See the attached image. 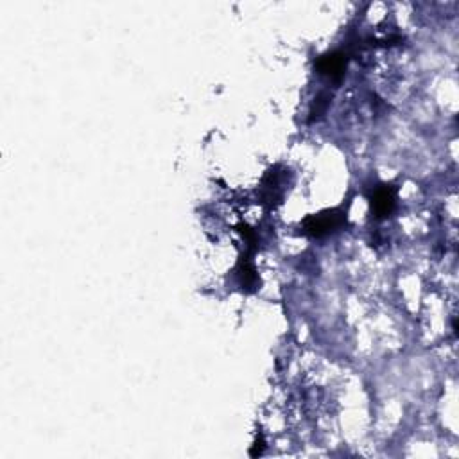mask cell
<instances>
[{"instance_id": "3957f363", "label": "cell", "mask_w": 459, "mask_h": 459, "mask_svg": "<svg viewBox=\"0 0 459 459\" xmlns=\"http://www.w3.org/2000/svg\"><path fill=\"white\" fill-rule=\"evenodd\" d=\"M395 189L391 187H381L374 192L371 196V208L375 212V217L382 219V217H388L393 212L395 208Z\"/></svg>"}, {"instance_id": "5b68a950", "label": "cell", "mask_w": 459, "mask_h": 459, "mask_svg": "<svg viewBox=\"0 0 459 459\" xmlns=\"http://www.w3.org/2000/svg\"><path fill=\"white\" fill-rule=\"evenodd\" d=\"M327 106H329V97H327L325 94H321L320 97L316 99V102H314V108H313V111H310V115H313V117H310V118L320 117V115L325 111Z\"/></svg>"}, {"instance_id": "7a4b0ae2", "label": "cell", "mask_w": 459, "mask_h": 459, "mask_svg": "<svg viewBox=\"0 0 459 459\" xmlns=\"http://www.w3.org/2000/svg\"><path fill=\"white\" fill-rule=\"evenodd\" d=\"M346 67V54L341 50H334V53L325 54L317 60V70L320 74L327 76L330 79H341L345 74Z\"/></svg>"}, {"instance_id": "277c9868", "label": "cell", "mask_w": 459, "mask_h": 459, "mask_svg": "<svg viewBox=\"0 0 459 459\" xmlns=\"http://www.w3.org/2000/svg\"><path fill=\"white\" fill-rule=\"evenodd\" d=\"M239 278H240V284L246 285V287H255L256 285V273H255V268L252 266V262H248V260H242L239 266Z\"/></svg>"}, {"instance_id": "6da1fadb", "label": "cell", "mask_w": 459, "mask_h": 459, "mask_svg": "<svg viewBox=\"0 0 459 459\" xmlns=\"http://www.w3.org/2000/svg\"><path fill=\"white\" fill-rule=\"evenodd\" d=\"M346 223L345 212L330 210L317 214V216H309L303 221V233L310 237H323L329 233L336 232L343 224Z\"/></svg>"}]
</instances>
